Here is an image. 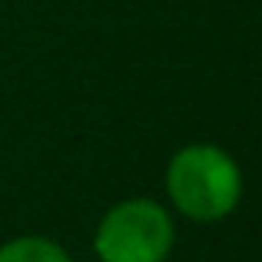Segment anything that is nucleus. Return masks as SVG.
<instances>
[{
  "label": "nucleus",
  "instance_id": "nucleus-1",
  "mask_svg": "<svg viewBox=\"0 0 262 262\" xmlns=\"http://www.w3.org/2000/svg\"><path fill=\"white\" fill-rule=\"evenodd\" d=\"M166 189L183 216L196 223H216L239 206L243 173L226 149L196 143V146L179 149L169 160Z\"/></svg>",
  "mask_w": 262,
  "mask_h": 262
},
{
  "label": "nucleus",
  "instance_id": "nucleus-3",
  "mask_svg": "<svg viewBox=\"0 0 262 262\" xmlns=\"http://www.w3.org/2000/svg\"><path fill=\"white\" fill-rule=\"evenodd\" d=\"M0 262H70V256L43 236H20L0 246Z\"/></svg>",
  "mask_w": 262,
  "mask_h": 262
},
{
  "label": "nucleus",
  "instance_id": "nucleus-2",
  "mask_svg": "<svg viewBox=\"0 0 262 262\" xmlns=\"http://www.w3.org/2000/svg\"><path fill=\"white\" fill-rule=\"evenodd\" d=\"M173 249V219L156 199H126L103 216L96 256L103 262H163Z\"/></svg>",
  "mask_w": 262,
  "mask_h": 262
}]
</instances>
